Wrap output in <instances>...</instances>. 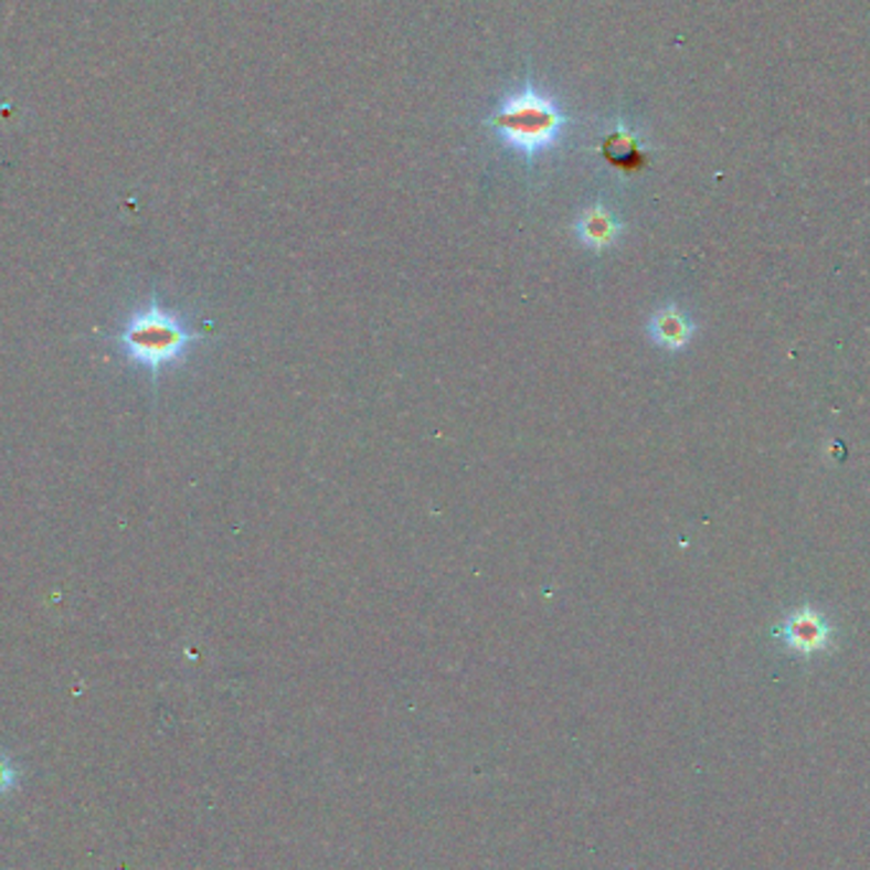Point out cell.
I'll return each mask as SVG.
<instances>
[{
  "instance_id": "1",
  "label": "cell",
  "mask_w": 870,
  "mask_h": 870,
  "mask_svg": "<svg viewBox=\"0 0 870 870\" xmlns=\"http://www.w3.org/2000/svg\"><path fill=\"white\" fill-rule=\"evenodd\" d=\"M567 115L545 92L524 85L507 95L487 117V125L505 144L527 158L552 150L565 136Z\"/></svg>"
},
{
  "instance_id": "2",
  "label": "cell",
  "mask_w": 870,
  "mask_h": 870,
  "mask_svg": "<svg viewBox=\"0 0 870 870\" xmlns=\"http://www.w3.org/2000/svg\"><path fill=\"white\" fill-rule=\"evenodd\" d=\"M194 339V331L181 321V316L156 304L132 314L120 333L125 354L150 372L179 362Z\"/></svg>"
},
{
  "instance_id": "3",
  "label": "cell",
  "mask_w": 870,
  "mask_h": 870,
  "mask_svg": "<svg viewBox=\"0 0 870 870\" xmlns=\"http://www.w3.org/2000/svg\"><path fill=\"white\" fill-rule=\"evenodd\" d=\"M618 230H622V224L614 216L611 209H606L604 204H593L585 209V212L579 216V222H575V232H579V240L583 242L588 250H606L614 245V240L618 237Z\"/></svg>"
},
{
  "instance_id": "4",
  "label": "cell",
  "mask_w": 870,
  "mask_h": 870,
  "mask_svg": "<svg viewBox=\"0 0 870 870\" xmlns=\"http://www.w3.org/2000/svg\"><path fill=\"white\" fill-rule=\"evenodd\" d=\"M601 153H604L611 166H616V169L622 171H637L644 166L641 140L634 136L629 128H624V125L608 132L604 146H601Z\"/></svg>"
},
{
  "instance_id": "5",
  "label": "cell",
  "mask_w": 870,
  "mask_h": 870,
  "mask_svg": "<svg viewBox=\"0 0 870 870\" xmlns=\"http://www.w3.org/2000/svg\"><path fill=\"white\" fill-rule=\"evenodd\" d=\"M649 331H651V339H655L657 344L669 347V349L682 347L685 341H688V337H690L688 321H685L677 311L657 314L655 319H651Z\"/></svg>"
},
{
  "instance_id": "6",
  "label": "cell",
  "mask_w": 870,
  "mask_h": 870,
  "mask_svg": "<svg viewBox=\"0 0 870 870\" xmlns=\"http://www.w3.org/2000/svg\"><path fill=\"white\" fill-rule=\"evenodd\" d=\"M13 782H15L13 764L3 754H0V794H3L6 789H11Z\"/></svg>"
}]
</instances>
